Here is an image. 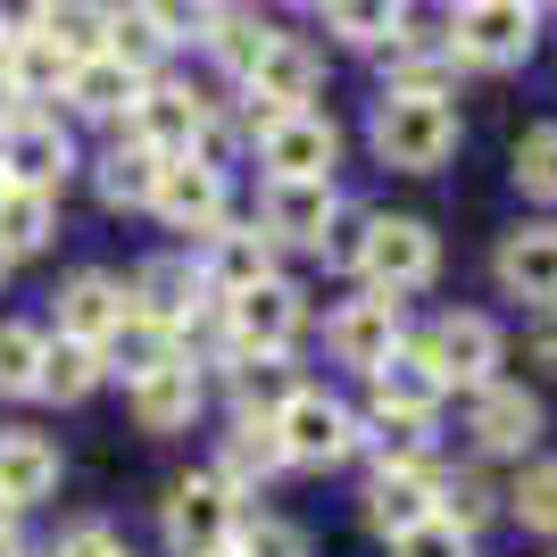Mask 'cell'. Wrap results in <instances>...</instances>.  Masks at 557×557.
Masks as SVG:
<instances>
[{"label": "cell", "instance_id": "cell-34", "mask_svg": "<svg viewBox=\"0 0 557 557\" xmlns=\"http://www.w3.org/2000/svg\"><path fill=\"white\" fill-rule=\"evenodd\" d=\"M42 374V333L34 325H0V399H25Z\"/></svg>", "mask_w": 557, "mask_h": 557}, {"label": "cell", "instance_id": "cell-39", "mask_svg": "<svg viewBox=\"0 0 557 557\" xmlns=\"http://www.w3.org/2000/svg\"><path fill=\"white\" fill-rule=\"evenodd\" d=\"M209 50L225 59L233 75H250V59L267 50V25H250V17H216V25H209Z\"/></svg>", "mask_w": 557, "mask_h": 557}, {"label": "cell", "instance_id": "cell-37", "mask_svg": "<svg viewBox=\"0 0 557 557\" xmlns=\"http://www.w3.org/2000/svg\"><path fill=\"white\" fill-rule=\"evenodd\" d=\"M516 184L533 191V200H557V125H533V134L516 141Z\"/></svg>", "mask_w": 557, "mask_h": 557}, {"label": "cell", "instance_id": "cell-26", "mask_svg": "<svg viewBox=\"0 0 557 557\" xmlns=\"http://www.w3.org/2000/svg\"><path fill=\"white\" fill-rule=\"evenodd\" d=\"M216 474H225L233 491L242 483H267V474H283V442L267 417H233V433L216 442Z\"/></svg>", "mask_w": 557, "mask_h": 557}, {"label": "cell", "instance_id": "cell-3", "mask_svg": "<svg viewBox=\"0 0 557 557\" xmlns=\"http://www.w3.org/2000/svg\"><path fill=\"white\" fill-rule=\"evenodd\" d=\"M159 524H166V549L175 557H216V549H233V533H242V499H233L225 474H184V483L166 491Z\"/></svg>", "mask_w": 557, "mask_h": 557}, {"label": "cell", "instance_id": "cell-21", "mask_svg": "<svg viewBox=\"0 0 557 557\" xmlns=\"http://www.w3.org/2000/svg\"><path fill=\"white\" fill-rule=\"evenodd\" d=\"M50 491H59V442L50 433H0V499L34 508Z\"/></svg>", "mask_w": 557, "mask_h": 557}, {"label": "cell", "instance_id": "cell-4", "mask_svg": "<svg viewBox=\"0 0 557 557\" xmlns=\"http://www.w3.org/2000/svg\"><path fill=\"white\" fill-rule=\"evenodd\" d=\"M333 159H342V134H333V116H317V109H283L275 125L258 134L267 184H333Z\"/></svg>", "mask_w": 557, "mask_h": 557}, {"label": "cell", "instance_id": "cell-47", "mask_svg": "<svg viewBox=\"0 0 557 557\" xmlns=\"http://www.w3.org/2000/svg\"><path fill=\"white\" fill-rule=\"evenodd\" d=\"M9 516H17V508H9V499H0V533H9Z\"/></svg>", "mask_w": 557, "mask_h": 557}, {"label": "cell", "instance_id": "cell-1", "mask_svg": "<svg viewBox=\"0 0 557 557\" xmlns=\"http://www.w3.org/2000/svg\"><path fill=\"white\" fill-rule=\"evenodd\" d=\"M458 150V109L449 100H417V92H383L374 100V159L399 175H433Z\"/></svg>", "mask_w": 557, "mask_h": 557}, {"label": "cell", "instance_id": "cell-46", "mask_svg": "<svg viewBox=\"0 0 557 557\" xmlns=\"http://www.w3.org/2000/svg\"><path fill=\"white\" fill-rule=\"evenodd\" d=\"M0 557H25V549H17V541H9V533H0Z\"/></svg>", "mask_w": 557, "mask_h": 557}, {"label": "cell", "instance_id": "cell-42", "mask_svg": "<svg viewBox=\"0 0 557 557\" xmlns=\"http://www.w3.org/2000/svg\"><path fill=\"white\" fill-rule=\"evenodd\" d=\"M50 557H116V533H109V524H75V533H59Z\"/></svg>", "mask_w": 557, "mask_h": 557}, {"label": "cell", "instance_id": "cell-51", "mask_svg": "<svg viewBox=\"0 0 557 557\" xmlns=\"http://www.w3.org/2000/svg\"><path fill=\"white\" fill-rule=\"evenodd\" d=\"M317 9H325V0H317Z\"/></svg>", "mask_w": 557, "mask_h": 557}, {"label": "cell", "instance_id": "cell-27", "mask_svg": "<svg viewBox=\"0 0 557 557\" xmlns=\"http://www.w3.org/2000/svg\"><path fill=\"white\" fill-rule=\"evenodd\" d=\"M67 50L50 42V34H17V42H0V75H9V92L34 100V92H67Z\"/></svg>", "mask_w": 557, "mask_h": 557}, {"label": "cell", "instance_id": "cell-29", "mask_svg": "<svg viewBox=\"0 0 557 557\" xmlns=\"http://www.w3.org/2000/svg\"><path fill=\"white\" fill-rule=\"evenodd\" d=\"M159 150H141V141H116L109 159H100V200L109 209H150V191H159Z\"/></svg>", "mask_w": 557, "mask_h": 557}, {"label": "cell", "instance_id": "cell-22", "mask_svg": "<svg viewBox=\"0 0 557 557\" xmlns=\"http://www.w3.org/2000/svg\"><path fill=\"white\" fill-rule=\"evenodd\" d=\"M367 383H374V408H383V417H433V408H442V392H449V383H442L433 367H424V358H417L408 342H399L392 358H383V367L367 374Z\"/></svg>", "mask_w": 557, "mask_h": 557}, {"label": "cell", "instance_id": "cell-45", "mask_svg": "<svg viewBox=\"0 0 557 557\" xmlns=\"http://www.w3.org/2000/svg\"><path fill=\"white\" fill-rule=\"evenodd\" d=\"M9 109H17V92H9V75H0V125H9Z\"/></svg>", "mask_w": 557, "mask_h": 557}, {"label": "cell", "instance_id": "cell-2", "mask_svg": "<svg viewBox=\"0 0 557 557\" xmlns=\"http://www.w3.org/2000/svg\"><path fill=\"white\" fill-rule=\"evenodd\" d=\"M358 275L374 283V292H424V283L442 275V242H433V225L424 216H367L358 225Z\"/></svg>", "mask_w": 557, "mask_h": 557}, {"label": "cell", "instance_id": "cell-18", "mask_svg": "<svg viewBox=\"0 0 557 557\" xmlns=\"http://www.w3.org/2000/svg\"><path fill=\"white\" fill-rule=\"evenodd\" d=\"M200 399H209L200 367L175 358V367H159V374H141V383H134V417H141V433H184V424L200 417Z\"/></svg>", "mask_w": 557, "mask_h": 557}, {"label": "cell", "instance_id": "cell-32", "mask_svg": "<svg viewBox=\"0 0 557 557\" xmlns=\"http://www.w3.org/2000/svg\"><path fill=\"white\" fill-rule=\"evenodd\" d=\"M292 392H300V383L283 374V358H233V399H242V417H275Z\"/></svg>", "mask_w": 557, "mask_h": 557}, {"label": "cell", "instance_id": "cell-17", "mask_svg": "<svg viewBox=\"0 0 557 557\" xmlns=\"http://www.w3.org/2000/svg\"><path fill=\"white\" fill-rule=\"evenodd\" d=\"M125 317H134V292H125L116 275H100V267H84V275L59 292V333H67V342H92L100 349Z\"/></svg>", "mask_w": 557, "mask_h": 557}, {"label": "cell", "instance_id": "cell-14", "mask_svg": "<svg viewBox=\"0 0 557 557\" xmlns=\"http://www.w3.org/2000/svg\"><path fill=\"white\" fill-rule=\"evenodd\" d=\"M125 116H134L141 150H159V159H191V141H200V125H209V100L175 92V84H141V100Z\"/></svg>", "mask_w": 557, "mask_h": 557}, {"label": "cell", "instance_id": "cell-10", "mask_svg": "<svg viewBox=\"0 0 557 557\" xmlns=\"http://www.w3.org/2000/svg\"><path fill=\"white\" fill-rule=\"evenodd\" d=\"M466 433H474V449L483 458H524V449L541 442V399H524L516 383H474V399H466Z\"/></svg>", "mask_w": 557, "mask_h": 557}, {"label": "cell", "instance_id": "cell-24", "mask_svg": "<svg viewBox=\"0 0 557 557\" xmlns=\"http://www.w3.org/2000/svg\"><path fill=\"white\" fill-rule=\"evenodd\" d=\"M50 233H59V191L0 184V258H34V250H50Z\"/></svg>", "mask_w": 557, "mask_h": 557}, {"label": "cell", "instance_id": "cell-8", "mask_svg": "<svg viewBox=\"0 0 557 557\" xmlns=\"http://www.w3.org/2000/svg\"><path fill=\"white\" fill-rule=\"evenodd\" d=\"M225 333H233L242 358H283V349L300 342V292H292L283 275L233 292V300H225Z\"/></svg>", "mask_w": 557, "mask_h": 557}, {"label": "cell", "instance_id": "cell-35", "mask_svg": "<svg viewBox=\"0 0 557 557\" xmlns=\"http://www.w3.org/2000/svg\"><path fill=\"white\" fill-rule=\"evenodd\" d=\"M159 25H150V17H141V9H125V17H109V59H116V67H134L141 75V84H150V67H159Z\"/></svg>", "mask_w": 557, "mask_h": 557}, {"label": "cell", "instance_id": "cell-30", "mask_svg": "<svg viewBox=\"0 0 557 557\" xmlns=\"http://www.w3.org/2000/svg\"><path fill=\"white\" fill-rule=\"evenodd\" d=\"M325 25L342 42H358V50H383V42H399L408 0H325Z\"/></svg>", "mask_w": 557, "mask_h": 557}, {"label": "cell", "instance_id": "cell-23", "mask_svg": "<svg viewBox=\"0 0 557 557\" xmlns=\"http://www.w3.org/2000/svg\"><path fill=\"white\" fill-rule=\"evenodd\" d=\"M433 483H442L433 466H417V474H374V483H367V524L383 541L417 533L424 516H433Z\"/></svg>", "mask_w": 557, "mask_h": 557}, {"label": "cell", "instance_id": "cell-25", "mask_svg": "<svg viewBox=\"0 0 557 557\" xmlns=\"http://www.w3.org/2000/svg\"><path fill=\"white\" fill-rule=\"evenodd\" d=\"M67 100H75L84 116H125V109L141 100V75L116 67L109 50H92V59H75V67H67Z\"/></svg>", "mask_w": 557, "mask_h": 557}, {"label": "cell", "instance_id": "cell-6", "mask_svg": "<svg viewBox=\"0 0 557 557\" xmlns=\"http://www.w3.org/2000/svg\"><path fill=\"white\" fill-rule=\"evenodd\" d=\"M267 424L283 442V466H342L358 449V424H349V408L333 392H292Z\"/></svg>", "mask_w": 557, "mask_h": 557}, {"label": "cell", "instance_id": "cell-5", "mask_svg": "<svg viewBox=\"0 0 557 557\" xmlns=\"http://www.w3.org/2000/svg\"><path fill=\"white\" fill-rule=\"evenodd\" d=\"M408 349H417L442 383H466V392H474V383H491V374H499V349H508V342H499V325H491V317L449 308V317H433Z\"/></svg>", "mask_w": 557, "mask_h": 557}, {"label": "cell", "instance_id": "cell-13", "mask_svg": "<svg viewBox=\"0 0 557 557\" xmlns=\"http://www.w3.org/2000/svg\"><path fill=\"white\" fill-rule=\"evenodd\" d=\"M333 216H342L333 184H267V209H258V233H267V242H283V250H325Z\"/></svg>", "mask_w": 557, "mask_h": 557}, {"label": "cell", "instance_id": "cell-12", "mask_svg": "<svg viewBox=\"0 0 557 557\" xmlns=\"http://www.w3.org/2000/svg\"><path fill=\"white\" fill-rule=\"evenodd\" d=\"M150 209H159L175 233H200V242H209V233L225 225V166L166 159V166H159V191H150Z\"/></svg>", "mask_w": 557, "mask_h": 557}, {"label": "cell", "instance_id": "cell-48", "mask_svg": "<svg viewBox=\"0 0 557 557\" xmlns=\"http://www.w3.org/2000/svg\"><path fill=\"white\" fill-rule=\"evenodd\" d=\"M0 283H9V258H0Z\"/></svg>", "mask_w": 557, "mask_h": 557}, {"label": "cell", "instance_id": "cell-44", "mask_svg": "<svg viewBox=\"0 0 557 557\" xmlns=\"http://www.w3.org/2000/svg\"><path fill=\"white\" fill-rule=\"evenodd\" d=\"M524 349H533V367L557 374V308H533V333H524Z\"/></svg>", "mask_w": 557, "mask_h": 557}, {"label": "cell", "instance_id": "cell-16", "mask_svg": "<svg viewBox=\"0 0 557 557\" xmlns=\"http://www.w3.org/2000/svg\"><path fill=\"white\" fill-rule=\"evenodd\" d=\"M499 292L524 308H557V225H516L499 242Z\"/></svg>", "mask_w": 557, "mask_h": 557}, {"label": "cell", "instance_id": "cell-20", "mask_svg": "<svg viewBox=\"0 0 557 557\" xmlns=\"http://www.w3.org/2000/svg\"><path fill=\"white\" fill-rule=\"evenodd\" d=\"M175 358H184V333L159 325V317H141V308L109 333V342H100V367L125 374V383H141V374H159V367H175Z\"/></svg>", "mask_w": 557, "mask_h": 557}, {"label": "cell", "instance_id": "cell-50", "mask_svg": "<svg viewBox=\"0 0 557 557\" xmlns=\"http://www.w3.org/2000/svg\"><path fill=\"white\" fill-rule=\"evenodd\" d=\"M216 557H233V549H216Z\"/></svg>", "mask_w": 557, "mask_h": 557}, {"label": "cell", "instance_id": "cell-33", "mask_svg": "<svg viewBox=\"0 0 557 557\" xmlns=\"http://www.w3.org/2000/svg\"><path fill=\"white\" fill-rule=\"evenodd\" d=\"M367 449H374L383 474H417V466H424V417H383V408H374Z\"/></svg>", "mask_w": 557, "mask_h": 557}, {"label": "cell", "instance_id": "cell-15", "mask_svg": "<svg viewBox=\"0 0 557 557\" xmlns=\"http://www.w3.org/2000/svg\"><path fill=\"white\" fill-rule=\"evenodd\" d=\"M250 100H275V109H308V92L325 84V59L300 42V34H267V50L250 59Z\"/></svg>", "mask_w": 557, "mask_h": 557}, {"label": "cell", "instance_id": "cell-43", "mask_svg": "<svg viewBox=\"0 0 557 557\" xmlns=\"http://www.w3.org/2000/svg\"><path fill=\"white\" fill-rule=\"evenodd\" d=\"M50 0H0V42H17V34H42Z\"/></svg>", "mask_w": 557, "mask_h": 557}, {"label": "cell", "instance_id": "cell-28", "mask_svg": "<svg viewBox=\"0 0 557 557\" xmlns=\"http://www.w3.org/2000/svg\"><path fill=\"white\" fill-rule=\"evenodd\" d=\"M100 374H109V367H100V349H92V342H67V333H59V342H42V374H34V392L59 399V408H75V399L92 392Z\"/></svg>", "mask_w": 557, "mask_h": 557}, {"label": "cell", "instance_id": "cell-7", "mask_svg": "<svg viewBox=\"0 0 557 557\" xmlns=\"http://www.w3.org/2000/svg\"><path fill=\"white\" fill-rule=\"evenodd\" d=\"M75 166V141L50 109H9L0 125V184H34V191H59V175Z\"/></svg>", "mask_w": 557, "mask_h": 557}, {"label": "cell", "instance_id": "cell-11", "mask_svg": "<svg viewBox=\"0 0 557 557\" xmlns=\"http://www.w3.org/2000/svg\"><path fill=\"white\" fill-rule=\"evenodd\" d=\"M458 59L474 67H516V59H533V0H474L458 9Z\"/></svg>", "mask_w": 557, "mask_h": 557}, {"label": "cell", "instance_id": "cell-52", "mask_svg": "<svg viewBox=\"0 0 557 557\" xmlns=\"http://www.w3.org/2000/svg\"><path fill=\"white\" fill-rule=\"evenodd\" d=\"M116 557H125V549H116Z\"/></svg>", "mask_w": 557, "mask_h": 557}, {"label": "cell", "instance_id": "cell-41", "mask_svg": "<svg viewBox=\"0 0 557 557\" xmlns=\"http://www.w3.org/2000/svg\"><path fill=\"white\" fill-rule=\"evenodd\" d=\"M392 557H466V533H458V524H442V516H424L417 533L392 541Z\"/></svg>", "mask_w": 557, "mask_h": 557}, {"label": "cell", "instance_id": "cell-49", "mask_svg": "<svg viewBox=\"0 0 557 557\" xmlns=\"http://www.w3.org/2000/svg\"><path fill=\"white\" fill-rule=\"evenodd\" d=\"M458 9H474V0H458Z\"/></svg>", "mask_w": 557, "mask_h": 557}, {"label": "cell", "instance_id": "cell-36", "mask_svg": "<svg viewBox=\"0 0 557 557\" xmlns=\"http://www.w3.org/2000/svg\"><path fill=\"white\" fill-rule=\"evenodd\" d=\"M491 499H499V491H491L483 474H458V483H433V516H442V524H458V533H474V524H483V516H491Z\"/></svg>", "mask_w": 557, "mask_h": 557}, {"label": "cell", "instance_id": "cell-9", "mask_svg": "<svg viewBox=\"0 0 557 557\" xmlns=\"http://www.w3.org/2000/svg\"><path fill=\"white\" fill-rule=\"evenodd\" d=\"M325 342H333V358H342V367L374 374V367H383V358H392L399 342H408V317H399V300H392V292H367V300H342V308H333Z\"/></svg>", "mask_w": 557, "mask_h": 557}, {"label": "cell", "instance_id": "cell-31", "mask_svg": "<svg viewBox=\"0 0 557 557\" xmlns=\"http://www.w3.org/2000/svg\"><path fill=\"white\" fill-rule=\"evenodd\" d=\"M109 0H50V17H42V34L59 50H67V59H92V50H109Z\"/></svg>", "mask_w": 557, "mask_h": 557}, {"label": "cell", "instance_id": "cell-38", "mask_svg": "<svg viewBox=\"0 0 557 557\" xmlns=\"http://www.w3.org/2000/svg\"><path fill=\"white\" fill-rule=\"evenodd\" d=\"M233 557H308V533L300 524H283V516H242V533H233Z\"/></svg>", "mask_w": 557, "mask_h": 557}, {"label": "cell", "instance_id": "cell-40", "mask_svg": "<svg viewBox=\"0 0 557 557\" xmlns=\"http://www.w3.org/2000/svg\"><path fill=\"white\" fill-rule=\"evenodd\" d=\"M516 516H524L533 533H557V466H524V483H516Z\"/></svg>", "mask_w": 557, "mask_h": 557}, {"label": "cell", "instance_id": "cell-19", "mask_svg": "<svg viewBox=\"0 0 557 557\" xmlns=\"http://www.w3.org/2000/svg\"><path fill=\"white\" fill-rule=\"evenodd\" d=\"M275 275V242H267V233L258 225H216L209 233V267H200V283H209V292H250V283H267Z\"/></svg>", "mask_w": 557, "mask_h": 557}]
</instances>
